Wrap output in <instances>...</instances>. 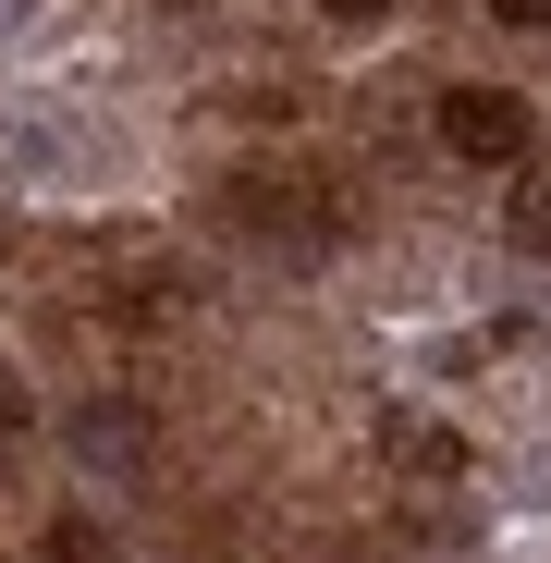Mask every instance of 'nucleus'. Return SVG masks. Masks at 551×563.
Segmentation results:
<instances>
[{
  "instance_id": "5",
  "label": "nucleus",
  "mask_w": 551,
  "mask_h": 563,
  "mask_svg": "<svg viewBox=\"0 0 551 563\" xmlns=\"http://www.w3.org/2000/svg\"><path fill=\"white\" fill-rule=\"evenodd\" d=\"M25 417H37V405H25V380H13V367H0V441H13Z\"/></svg>"
},
{
  "instance_id": "4",
  "label": "nucleus",
  "mask_w": 551,
  "mask_h": 563,
  "mask_svg": "<svg viewBox=\"0 0 551 563\" xmlns=\"http://www.w3.org/2000/svg\"><path fill=\"white\" fill-rule=\"evenodd\" d=\"M49 563H123V551H111V527H86V515H62V527H49Z\"/></svg>"
},
{
  "instance_id": "7",
  "label": "nucleus",
  "mask_w": 551,
  "mask_h": 563,
  "mask_svg": "<svg viewBox=\"0 0 551 563\" xmlns=\"http://www.w3.org/2000/svg\"><path fill=\"white\" fill-rule=\"evenodd\" d=\"M331 13H393V0H331Z\"/></svg>"
},
{
  "instance_id": "3",
  "label": "nucleus",
  "mask_w": 551,
  "mask_h": 563,
  "mask_svg": "<svg viewBox=\"0 0 551 563\" xmlns=\"http://www.w3.org/2000/svg\"><path fill=\"white\" fill-rule=\"evenodd\" d=\"M503 221H515V245H527V257H551V147H527V172H515V209H503Z\"/></svg>"
},
{
  "instance_id": "6",
  "label": "nucleus",
  "mask_w": 551,
  "mask_h": 563,
  "mask_svg": "<svg viewBox=\"0 0 551 563\" xmlns=\"http://www.w3.org/2000/svg\"><path fill=\"white\" fill-rule=\"evenodd\" d=\"M503 25H527V37H551V0H491Z\"/></svg>"
},
{
  "instance_id": "2",
  "label": "nucleus",
  "mask_w": 551,
  "mask_h": 563,
  "mask_svg": "<svg viewBox=\"0 0 551 563\" xmlns=\"http://www.w3.org/2000/svg\"><path fill=\"white\" fill-rule=\"evenodd\" d=\"M74 465H86V478H147V453H159V429L135 417V405H74Z\"/></svg>"
},
{
  "instance_id": "1",
  "label": "nucleus",
  "mask_w": 551,
  "mask_h": 563,
  "mask_svg": "<svg viewBox=\"0 0 551 563\" xmlns=\"http://www.w3.org/2000/svg\"><path fill=\"white\" fill-rule=\"evenodd\" d=\"M441 147H453V159H527L515 86H453V99H441Z\"/></svg>"
}]
</instances>
